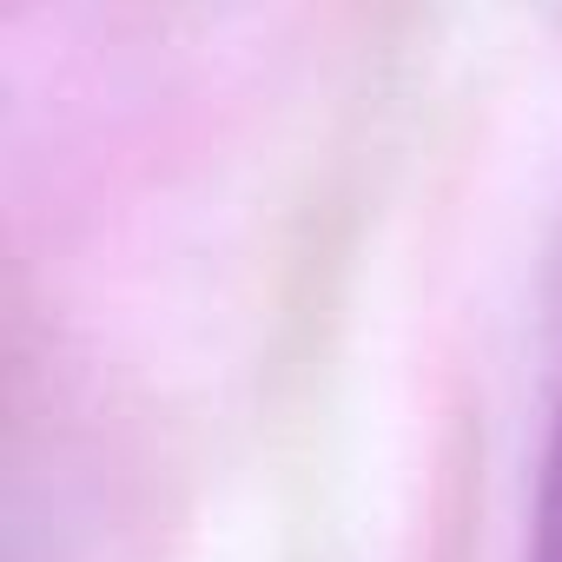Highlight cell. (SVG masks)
Instances as JSON below:
<instances>
[{
	"instance_id": "1",
	"label": "cell",
	"mask_w": 562,
	"mask_h": 562,
	"mask_svg": "<svg viewBox=\"0 0 562 562\" xmlns=\"http://www.w3.org/2000/svg\"><path fill=\"white\" fill-rule=\"evenodd\" d=\"M529 562H562V411H555V437L542 457V483H536V516H529Z\"/></svg>"
}]
</instances>
